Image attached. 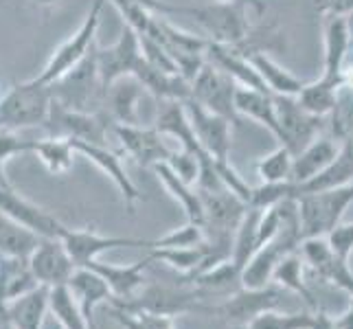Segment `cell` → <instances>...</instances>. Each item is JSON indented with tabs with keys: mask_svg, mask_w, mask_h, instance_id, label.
<instances>
[{
	"mask_svg": "<svg viewBox=\"0 0 353 329\" xmlns=\"http://www.w3.org/2000/svg\"><path fill=\"white\" fill-rule=\"evenodd\" d=\"M51 103L53 92L46 83L35 77L16 83L9 92L0 97V128L20 130L44 126L51 112Z\"/></svg>",
	"mask_w": 353,
	"mask_h": 329,
	"instance_id": "cell-1",
	"label": "cell"
},
{
	"mask_svg": "<svg viewBox=\"0 0 353 329\" xmlns=\"http://www.w3.org/2000/svg\"><path fill=\"white\" fill-rule=\"evenodd\" d=\"M105 3L108 0H94L88 9L86 18H83V22L79 24V29L55 48L53 55L48 57L46 66L38 72V75H35V79L46 83V86H51V83H55L59 77H64L66 72H70L75 66H79L83 59L92 53L94 38H97V31H99Z\"/></svg>",
	"mask_w": 353,
	"mask_h": 329,
	"instance_id": "cell-2",
	"label": "cell"
},
{
	"mask_svg": "<svg viewBox=\"0 0 353 329\" xmlns=\"http://www.w3.org/2000/svg\"><path fill=\"white\" fill-rule=\"evenodd\" d=\"M185 16H191L206 31L211 42L243 48L252 38L250 9L237 3H213L206 7H187Z\"/></svg>",
	"mask_w": 353,
	"mask_h": 329,
	"instance_id": "cell-3",
	"label": "cell"
},
{
	"mask_svg": "<svg viewBox=\"0 0 353 329\" xmlns=\"http://www.w3.org/2000/svg\"><path fill=\"white\" fill-rule=\"evenodd\" d=\"M204 299L196 288H172V286H145L137 297L125 301H112L114 310L132 314H156V316H180L189 312H213L206 308Z\"/></svg>",
	"mask_w": 353,
	"mask_h": 329,
	"instance_id": "cell-4",
	"label": "cell"
},
{
	"mask_svg": "<svg viewBox=\"0 0 353 329\" xmlns=\"http://www.w3.org/2000/svg\"><path fill=\"white\" fill-rule=\"evenodd\" d=\"M94 48L79 66L51 83L53 99L57 103L70 110H81V112H99V110H94V106H103L105 88L99 77V68H97Z\"/></svg>",
	"mask_w": 353,
	"mask_h": 329,
	"instance_id": "cell-5",
	"label": "cell"
},
{
	"mask_svg": "<svg viewBox=\"0 0 353 329\" xmlns=\"http://www.w3.org/2000/svg\"><path fill=\"white\" fill-rule=\"evenodd\" d=\"M276 103V119H279V145L288 148L292 154H301L307 145L319 139L323 128V117L310 114L305 108L299 103L296 97H281L274 94Z\"/></svg>",
	"mask_w": 353,
	"mask_h": 329,
	"instance_id": "cell-6",
	"label": "cell"
},
{
	"mask_svg": "<svg viewBox=\"0 0 353 329\" xmlns=\"http://www.w3.org/2000/svg\"><path fill=\"white\" fill-rule=\"evenodd\" d=\"M237 86L239 83L233 77L226 75V72L220 70L217 66H213L211 62H206L200 68L196 79L191 81V90H193L191 99H196L198 103L209 108L215 114H222L224 119L230 121V123H237L241 119L235 108Z\"/></svg>",
	"mask_w": 353,
	"mask_h": 329,
	"instance_id": "cell-7",
	"label": "cell"
},
{
	"mask_svg": "<svg viewBox=\"0 0 353 329\" xmlns=\"http://www.w3.org/2000/svg\"><path fill=\"white\" fill-rule=\"evenodd\" d=\"M94 55H97L99 77H101V83L105 90H108V86H112L117 79L134 75L137 68L141 66V62L145 59L141 35L132 27H128V24H123L119 40L112 46L94 48Z\"/></svg>",
	"mask_w": 353,
	"mask_h": 329,
	"instance_id": "cell-8",
	"label": "cell"
},
{
	"mask_svg": "<svg viewBox=\"0 0 353 329\" xmlns=\"http://www.w3.org/2000/svg\"><path fill=\"white\" fill-rule=\"evenodd\" d=\"M44 128L51 132V137H66V139H75V141L105 145L108 117L103 112H81V110H70L53 99L51 112H48Z\"/></svg>",
	"mask_w": 353,
	"mask_h": 329,
	"instance_id": "cell-9",
	"label": "cell"
},
{
	"mask_svg": "<svg viewBox=\"0 0 353 329\" xmlns=\"http://www.w3.org/2000/svg\"><path fill=\"white\" fill-rule=\"evenodd\" d=\"M279 303H281V290H276L274 286L239 288L233 295H228L222 306H217L213 312L220 314L235 329H246L261 314L276 310Z\"/></svg>",
	"mask_w": 353,
	"mask_h": 329,
	"instance_id": "cell-10",
	"label": "cell"
},
{
	"mask_svg": "<svg viewBox=\"0 0 353 329\" xmlns=\"http://www.w3.org/2000/svg\"><path fill=\"white\" fill-rule=\"evenodd\" d=\"M0 213L40 237L62 239L68 226L42 206L27 200L14 187H0Z\"/></svg>",
	"mask_w": 353,
	"mask_h": 329,
	"instance_id": "cell-11",
	"label": "cell"
},
{
	"mask_svg": "<svg viewBox=\"0 0 353 329\" xmlns=\"http://www.w3.org/2000/svg\"><path fill=\"white\" fill-rule=\"evenodd\" d=\"M299 252H301V257L305 259V266L316 277L353 295V270L349 268V261L340 259L332 250L330 239L307 237L301 241Z\"/></svg>",
	"mask_w": 353,
	"mask_h": 329,
	"instance_id": "cell-12",
	"label": "cell"
},
{
	"mask_svg": "<svg viewBox=\"0 0 353 329\" xmlns=\"http://www.w3.org/2000/svg\"><path fill=\"white\" fill-rule=\"evenodd\" d=\"M112 132L119 139L121 148L130 158H134L141 167H154L158 163H167L174 150L165 143V134L158 132L154 126H123L112 123Z\"/></svg>",
	"mask_w": 353,
	"mask_h": 329,
	"instance_id": "cell-13",
	"label": "cell"
},
{
	"mask_svg": "<svg viewBox=\"0 0 353 329\" xmlns=\"http://www.w3.org/2000/svg\"><path fill=\"white\" fill-rule=\"evenodd\" d=\"M29 266L35 279H38V283L46 288L66 286L72 272L77 270V263L68 255L64 241L51 237H44L35 246V250L29 257Z\"/></svg>",
	"mask_w": 353,
	"mask_h": 329,
	"instance_id": "cell-14",
	"label": "cell"
},
{
	"mask_svg": "<svg viewBox=\"0 0 353 329\" xmlns=\"http://www.w3.org/2000/svg\"><path fill=\"white\" fill-rule=\"evenodd\" d=\"M68 255L77 266H86L88 261L97 259L105 250H114L121 246L130 248H150L152 239H141V237H114V235H101L92 228H70L62 237Z\"/></svg>",
	"mask_w": 353,
	"mask_h": 329,
	"instance_id": "cell-15",
	"label": "cell"
},
{
	"mask_svg": "<svg viewBox=\"0 0 353 329\" xmlns=\"http://www.w3.org/2000/svg\"><path fill=\"white\" fill-rule=\"evenodd\" d=\"M187 112L191 117L193 130L198 134V141L202 148L209 152L215 161H228L230 158V121L222 114L211 112L196 99L185 101Z\"/></svg>",
	"mask_w": 353,
	"mask_h": 329,
	"instance_id": "cell-16",
	"label": "cell"
},
{
	"mask_svg": "<svg viewBox=\"0 0 353 329\" xmlns=\"http://www.w3.org/2000/svg\"><path fill=\"white\" fill-rule=\"evenodd\" d=\"M72 145H75L77 154L86 156L88 161L103 172L108 178L114 182V187L121 191V196H123V202H125V209L130 213H134L137 209V204L141 202V191L139 187L134 185V180L128 176L123 163H121V156L114 154L112 150H108L105 145H97V143H86V141H75L70 139Z\"/></svg>",
	"mask_w": 353,
	"mask_h": 329,
	"instance_id": "cell-17",
	"label": "cell"
},
{
	"mask_svg": "<svg viewBox=\"0 0 353 329\" xmlns=\"http://www.w3.org/2000/svg\"><path fill=\"white\" fill-rule=\"evenodd\" d=\"M154 128L161 134H165V137L176 139L182 150H189L191 154H196L200 158V163L206 156H211L198 141V134H196V130H193V123H191V117L187 112L185 101H174V99L158 101Z\"/></svg>",
	"mask_w": 353,
	"mask_h": 329,
	"instance_id": "cell-18",
	"label": "cell"
},
{
	"mask_svg": "<svg viewBox=\"0 0 353 329\" xmlns=\"http://www.w3.org/2000/svg\"><path fill=\"white\" fill-rule=\"evenodd\" d=\"M148 92L143 83L134 77H121L112 86H108L103 97V114L112 121V123H123V126H141L139 117V106L143 94Z\"/></svg>",
	"mask_w": 353,
	"mask_h": 329,
	"instance_id": "cell-19",
	"label": "cell"
},
{
	"mask_svg": "<svg viewBox=\"0 0 353 329\" xmlns=\"http://www.w3.org/2000/svg\"><path fill=\"white\" fill-rule=\"evenodd\" d=\"M152 263L150 255H145L143 259L134 261L132 266H117V263H103L99 259H92L86 266L92 268L97 275H101L105 279V283L110 286L112 292V301H125L137 297L139 292L145 288V268Z\"/></svg>",
	"mask_w": 353,
	"mask_h": 329,
	"instance_id": "cell-20",
	"label": "cell"
},
{
	"mask_svg": "<svg viewBox=\"0 0 353 329\" xmlns=\"http://www.w3.org/2000/svg\"><path fill=\"white\" fill-rule=\"evenodd\" d=\"M325 62L321 75L343 79V68L351 51V29L345 16H323Z\"/></svg>",
	"mask_w": 353,
	"mask_h": 329,
	"instance_id": "cell-21",
	"label": "cell"
},
{
	"mask_svg": "<svg viewBox=\"0 0 353 329\" xmlns=\"http://www.w3.org/2000/svg\"><path fill=\"white\" fill-rule=\"evenodd\" d=\"M38 288L40 283L31 272L29 259L3 257L0 255V316H3L9 303L31 295Z\"/></svg>",
	"mask_w": 353,
	"mask_h": 329,
	"instance_id": "cell-22",
	"label": "cell"
},
{
	"mask_svg": "<svg viewBox=\"0 0 353 329\" xmlns=\"http://www.w3.org/2000/svg\"><path fill=\"white\" fill-rule=\"evenodd\" d=\"M338 150H340V143L334 137L314 139L305 150L294 156L290 182L292 185H301V182H307L319 174H323L325 169L334 163Z\"/></svg>",
	"mask_w": 353,
	"mask_h": 329,
	"instance_id": "cell-23",
	"label": "cell"
},
{
	"mask_svg": "<svg viewBox=\"0 0 353 329\" xmlns=\"http://www.w3.org/2000/svg\"><path fill=\"white\" fill-rule=\"evenodd\" d=\"M66 288L70 290V295L75 297L79 310L83 312V316H86V321L90 325H92L94 308L101 306L105 301H112L110 286L105 283V279L101 275H97L88 266H77V270L68 279Z\"/></svg>",
	"mask_w": 353,
	"mask_h": 329,
	"instance_id": "cell-24",
	"label": "cell"
},
{
	"mask_svg": "<svg viewBox=\"0 0 353 329\" xmlns=\"http://www.w3.org/2000/svg\"><path fill=\"white\" fill-rule=\"evenodd\" d=\"M235 108H237L239 117L254 121V123H259L261 128L270 132L274 139H279V119H276L274 94L246 88V86H237Z\"/></svg>",
	"mask_w": 353,
	"mask_h": 329,
	"instance_id": "cell-25",
	"label": "cell"
},
{
	"mask_svg": "<svg viewBox=\"0 0 353 329\" xmlns=\"http://www.w3.org/2000/svg\"><path fill=\"white\" fill-rule=\"evenodd\" d=\"M152 169L158 176V180L163 182V187L169 191V196L182 206V211L187 215V222H196L204 226V204H202V196L198 187L182 180L167 163H158Z\"/></svg>",
	"mask_w": 353,
	"mask_h": 329,
	"instance_id": "cell-26",
	"label": "cell"
},
{
	"mask_svg": "<svg viewBox=\"0 0 353 329\" xmlns=\"http://www.w3.org/2000/svg\"><path fill=\"white\" fill-rule=\"evenodd\" d=\"M250 64L254 70L259 72L261 81L265 83V88L272 94H281V97H296L303 88H305V79L296 77L294 72H290L281 64L272 59L265 51H254L248 55Z\"/></svg>",
	"mask_w": 353,
	"mask_h": 329,
	"instance_id": "cell-27",
	"label": "cell"
},
{
	"mask_svg": "<svg viewBox=\"0 0 353 329\" xmlns=\"http://www.w3.org/2000/svg\"><path fill=\"white\" fill-rule=\"evenodd\" d=\"M48 292L51 288L40 286L31 295L9 303L0 319L9 321L14 329H42L44 316L48 312Z\"/></svg>",
	"mask_w": 353,
	"mask_h": 329,
	"instance_id": "cell-28",
	"label": "cell"
},
{
	"mask_svg": "<svg viewBox=\"0 0 353 329\" xmlns=\"http://www.w3.org/2000/svg\"><path fill=\"white\" fill-rule=\"evenodd\" d=\"M343 81L345 79H334V77L321 75L319 79L307 81L305 88L296 94V99L310 114L327 119V117H332L334 108H336L338 90L343 86Z\"/></svg>",
	"mask_w": 353,
	"mask_h": 329,
	"instance_id": "cell-29",
	"label": "cell"
},
{
	"mask_svg": "<svg viewBox=\"0 0 353 329\" xmlns=\"http://www.w3.org/2000/svg\"><path fill=\"white\" fill-rule=\"evenodd\" d=\"M40 158V163L55 176H66L72 163H75V145H72L70 139L66 137H48V139H40L33 141V152Z\"/></svg>",
	"mask_w": 353,
	"mask_h": 329,
	"instance_id": "cell-30",
	"label": "cell"
},
{
	"mask_svg": "<svg viewBox=\"0 0 353 329\" xmlns=\"http://www.w3.org/2000/svg\"><path fill=\"white\" fill-rule=\"evenodd\" d=\"M44 237L31 233L29 228L16 224L14 219L0 213V255L3 257H18V259H29L35 246Z\"/></svg>",
	"mask_w": 353,
	"mask_h": 329,
	"instance_id": "cell-31",
	"label": "cell"
},
{
	"mask_svg": "<svg viewBox=\"0 0 353 329\" xmlns=\"http://www.w3.org/2000/svg\"><path fill=\"white\" fill-rule=\"evenodd\" d=\"M148 255L152 261H165L167 266H172L174 270L189 279L202 270L209 252H206V243H202V246L191 248H150Z\"/></svg>",
	"mask_w": 353,
	"mask_h": 329,
	"instance_id": "cell-32",
	"label": "cell"
},
{
	"mask_svg": "<svg viewBox=\"0 0 353 329\" xmlns=\"http://www.w3.org/2000/svg\"><path fill=\"white\" fill-rule=\"evenodd\" d=\"M48 312L59 321L64 329H90V323L79 310L75 297L70 295L66 286L51 288L48 292Z\"/></svg>",
	"mask_w": 353,
	"mask_h": 329,
	"instance_id": "cell-33",
	"label": "cell"
},
{
	"mask_svg": "<svg viewBox=\"0 0 353 329\" xmlns=\"http://www.w3.org/2000/svg\"><path fill=\"white\" fill-rule=\"evenodd\" d=\"M303 270H305V259L301 257L299 250H294V252H290L288 257L276 266L274 281L279 286H283V288H288L292 292H296V295H301L303 299H305V303H307L310 308H316L312 292L305 286V277H303Z\"/></svg>",
	"mask_w": 353,
	"mask_h": 329,
	"instance_id": "cell-34",
	"label": "cell"
},
{
	"mask_svg": "<svg viewBox=\"0 0 353 329\" xmlns=\"http://www.w3.org/2000/svg\"><path fill=\"white\" fill-rule=\"evenodd\" d=\"M292 163H294V154L288 148H283V145H279L274 152L259 158L257 176L261 178V185H281V182H290Z\"/></svg>",
	"mask_w": 353,
	"mask_h": 329,
	"instance_id": "cell-35",
	"label": "cell"
},
{
	"mask_svg": "<svg viewBox=\"0 0 353 329\" xmlns=\"http://www.w3.org/2000/svg\"><path fill=\"white\" fill-rule=\"evenodd\" d=\"M204 241H206L204 226L196 222H187L185 226L174 228L172 233L152 239L150 248H191V246H202Z\"/></svg>",
	"mask_w": 353,
	"mask_h": 329,
	"instance_id": "cell-36",
	"label": "cell"
},
{
	"mask_svg": "<svg viewBox=\"0 0 353 329\" xmlns=\"http://www.w3.org/2000/svg\"><path fill=\"white\" fill-rule=\"evenodd\" d=\"M314 314L301 312V314H279L274 310L261 314L254 319L246 329H312Z\"/></svg>",
	"mask_w": 353,
	"mask_h": 329,
	"instance_id": "cell-37",
	"label": "cell"
},
{
	"mask_svg": "<svg viewBox=\"0 0 353 329\" xmlns=\"http://www.w3.org/2000/svg\"><path fill=\"white\" fill-rule=\"evenodd\" d=\"M117 321L125 329H174L172 316H156V314H132L123 310H114Z\"/></svg>",
	"mask_w": 353,
	"mask_h": 329,
	"instance_id": "cell-38",
	"label": "cell"
},
{
	"mask_svg": "<svg viewBox=\"0 0 353 329\" xmlns=\"http://www.w3.org/2000/svg\"><path fill=\"white\" fill-rule=\"evenodd\" d=\"M167 165L174 169V172L189 182V185H198V178H200V158L196 154H191L189 150H174L172 158L167 161Z\"/></svg>",
	"mask_w": 353,
	"mask_h": 329,
	"instance_id": "cell-39",
	"label": "cell"
},
{
	"mask_svg": "<svg viewBox=\"0 0 353 329\" xmlns=\"http://www.w3.org/2000/svg\"><path fill=\"white\" fill-rule=\"evenodd\" d=\"M33 152V141L22 139L16 130L0 128V163L11 161L18 154H31Z\"/></svg>",
	"mask_w": 353,
	"mask_h": 329,
	"instance_id": "cell-40",
	"label": "cell"
},
{
	"mask_svg": "<svg viewBox=\"0 0 353 329\" xmlns=\"http://www.w3.org/2000/svg\"><path fill=\"white\" fill-rule=\"evenodd\" d=\"M327 239H330V246L338 257L349 261L353 255V222H340L336 228H332Z\"/></svg>",
	"mask_w": 353,
	"mask_h": 329,
	"instance_id": "cell-41",
	"label": "cell"
},
{
	"mask_svg": "<svg viewBox=\"0 0 353 329\" xmlns=\"http://www.w3.org/2000/svg\"><path fill=\"white\" fill-rule=\"evenodd\" d=\"M316 9L323 16H345L353 14V0H316Z\"/></svg>",
	"mask_w": 353,
	"mask_h": 329,
	"instance_id": "cell-42",
	"label": "cell"
},
{
	"mask_svg": "<svg viewBox=\"0 0 353 329\" xmlns=\"http://www.w3.org/2000/svg\"><path fill=\"white\" fill-rule=\"evenodd\" d=\"M312 329H338L336 327V319L330 314H325L323 310H316L314 312V325Z\"/></svg>",
	"mask_w": 353,
	"mask_h": 329,
	"instance_id": "cell-43",
	"label": "cell"
},
{
	"mask_svg": "<svg viewBox=\"0 0 353 329\" xmlns=\"http://www.w3.org/2000/svg\"><path fill=\"white\" fill-rule=\"evenodd\" d=\"M213 3H237V5L248 7L250 14H254V16L265 14V3H263V0H213Z\"/></svg>",
	"mask_w": 353,
	"mask_h": 329,
	"instance_id": "cell-44",
	"label": "cell"
},
{
	"mask_svg": "<svg viewBox=\"0 0 353 329\" xmlns=\"http://www.w3.org/2000/svg\"><path fill=\"white\" fill-rule=\"evenodd\" d=\"M336 327L338 329H353V303L347 308V312L336 316Z\"/></svg>",
	"mask_w": 353,
	"mask_h": 329,
	"instance_id": "cell-45",
	"label": "cell"
},
{
	"mask_svg": "<svg viewBox=\"0 0 353 329\" xmlns=\"http://www.w3.org/2000/svg\"><path fill=\"white\" fill-rule=\"evenodd\" d=\"M0 187H11V182L7 178V172H5V165L0 163Z\"/></svg>",
	"mask_w": 353,
	"mask_h": 329,
	"instance_id": "cell-46",
	"label": "cell"
},
{
	"mask_svg": "<svg viewBox=\"0 0 353 329\" xmlns=\"http://www.w3.org/2000/svg\"><path fill=\"white\" fill-rule=\"evenodd\" d=\"M31 3L38 7H55L57 3H62V0H31Z\"/></svg>",
	"mask_w": 353,
	"mask_h": 329,
	"instance_id": "cell-47",
	"label": "cell"
},
{
	"mask_svg": "<svg viewBox=\"0 0 353 329\" xmlns=\"http://www.w3.org/2000/svg\"><path fill=\"white\" fill-rule=\"evenodd\" d=\"M0 329H14V327H11V323H9V321L0 319Z\"/></svg>",
	"mask_w": 353,
	"mask_h": 329,
	"instance_id": "cell-48",
	"label": "cell"
},
{
	"mask_svg": "<svg viewBox=\"0 0 353 329\" xmlns=\"http://www.w3.org/2000/svg\"><path fill=\"white\" fill-rule=\"evenodd\" d=\"M351 297H353V295H351ZM351 303H353V301H351Z\"/></svg>",
	"mask_w": 353,
	"mask_h": 329,
	"instance_id": "cell-49",
	"label": "cell"
},
{
	"mask_svg": "<svg viewBox=\"0 0 353 329\" xmlns=\"http://www.w3.org/2000/svg\"><path fill=\"white\" fill-rule=\"evenodd\" d=\"M0 97H3V94H0Z\"/></svg>",
	"mask_w": 353,
	"mask_h": 329,
	"instance_id": "cell-50",
	"label": "cell"
}]
</instances>
